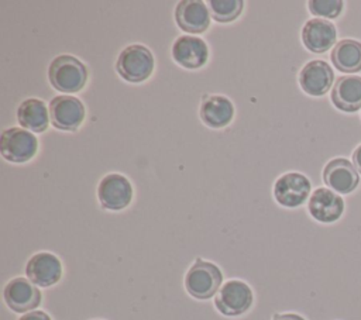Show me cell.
<instances>
[{
	"instance_id": "1",
	"label": "cell",
	"mask_w": 361,
	"mask_h": 320,
	"mask_svg": "<svg viewBox=\"0 0 361 320\" xmlns=\"http://www.w3.org/2000/svg\"><path fill=\"white\" fill-rule=\"evenodd\" d=\"M48 79L54 89L62 93H76L86 85L87 68L72 55H59L49 63Z\"/></svg>"
},
{
	"instance_id": "2",
	"label": "cell",
	"mask_w": 361,
	"mask_h": 320,
	"mask_svg": "<svg viewBox=\"0 0 361 320\" xmlns=\"http://www.w3.org/2000/svg\"><path fill=\"white\" fill-rule=\"evenodd\" d=\"M223 273L217 265L197 258L185 275L186 292L199 300L213 297L221 285Z\"/></svg>"
},
{
	"instance_id": "3",
	"label": "cell",
	"mask_w": 361,
	"mask_h": 320,
	"mask_svg": "<svg viewBox=\"0 0 361 320\" xmlns=\"http://www.w3.org/2000/svg\"><path fill=\"white\" fill-rule=\"evenodd\" d=\"M154 55L141 44H133L126 47L117 56L116 69L118 75L131 83H140L147 80L154 70Z\"/></svg>"
},
{
	"instance_id": "4",
	"label": "cell",
	"mask_w": 361,
	"mask_h": 320,
	"mask_svg": "<svg viewBox=\"0 0 361 320\" xmlns=\"http://www.w3.org/2000/svg\"><path fill=\"white\" fill-rule=\"evenodd\" d=\"M38 151V140L34 133L23 127H10L1 133L0 152L1 156L14 164L30 161Z\"/></svg>"
},
{
	"instance_id": "5",
	"label": "cell",
	"mask_w": 361,
	"mask_h": 320,
	"mask_svg": "<svg viewBox=\"0 0 361 320\" xmlns=\"http://www.w3.org/2000/svg\"><path fill=\"white\" fill-rule=\"evenodd\" d=\"M251 288L238 279L227 281L214 297L216 309L224 316H240L250 310L252 306Z\"/></svg>"
},
{
	"instance_id": "6",
	"label": "cell",
	"mask_w": 361,
	"mask_h": 320,
	"mask_svg": "<svg viewBox=\"0 0 361 320\" xmlns=\"http://www.w3.org/2000/svg\"><path fill=\"white\" fill-rule=\"evenodd\" d=\"M51 124L61 131H75L85 120V106L73 96L61 94L49 101Z\"/></svg>"
},
{
	"instance_id": "7",
	"label": "cell",
	"mask_w": 361,
	"mask_h": 320,
	"mask_svg": "<svg viewBox=\"0 0 361 320\" xmlns=\"http://www.w3.org/2000/svg\"><path fill=\"white\" fill-rule=\"evenodd\" d=\"M310 180L299 172H288L274 183V197L283 207H298L305 203L310 193Z\"/></svg>"
},
{
	"instance_id": "8",
	"label": "cell",
	"mask_w": 361,
	"mask_h": 320,
	"mask_svg": "<svg viewBox=\"0 0 361 320\" xmlns=\"http://www.w3.org/2000/svg\"><path fill=\"white\" fill-rule=\"evenodd\" d=\"M97 197L106 210H123L133 199V186L124 175L109 173L97 186Z\"/></svg>"
},
{
	"instance_id": "9",
	"label": "cell",
	"mask_w": 361,
	"mask_h": 320,
	"mask_svg": "<svg viewBox=\"0 0 361 320\" xmlns=\"http://www.w3.org/2000/svg\"><path fill=\"white\" fill-rule=\"evenodd\" d=\"M6 304L16 313H28L41 303L39 289L27 278L17 276L7 282L3 290Z\"/></svg>"
},
{
	"instance_id": "10",
	"label": "cell",
	"mask_w": 361,
	"mask_h": 320,
	"mask_svg": "<svg viewBox=\"0 0 361 320\" xmlns=\"http://www.w3.org/2000/svg\"><path fill=\"white\" fill-rule=\"evenodd\" d=\"M25 275L34 285L48 288L59 282L62 276V264L59 258L51 252H37L28 259Z\"/></svg>"
},
{
	"instance_id": "11",
	"label": "cell",
	"mask_w": 361,
	"mask_h": 320,
	"mask_svg": "<svg viewBox=\"0 0 361 320\" xmlns=\"http://www.w3.org/2000/svg\"><path fill=\"white\" fill-rule=\"evenodd\" d=\"M334 73L331 66L320 59L307 62L299 72V85L310 96L319 97L329 92L333 85Z\"/></svg>"
},
{
	"instance_id": "12",
	"label": "cell",
	"mask_w": 361,
	"mask_h": 320,
	"mask_svg": "<svg viewBox=\"0 0 361 320\" xmlns=\"http://www.w3.org/2000/svg\"><path fill=\"white\" fill-rule=\"evenodd\" d=\"M172 58L186 69H197L207 62L209 49L203 39L193 35H180L172 45Z\"/></svg>"
},
{
	"instance_id": "13",
	"label": "cell",
	"mask_w": 361,
	"mask_h": 320,
	"mask_svg": "<svg viewBox=\"0 0 361 320\" xmlns=\"http://www.w3.org/2000/svg\"><path fill=\"white\" fill-rule=\"evenodd\" d=\"M323 180L334 192L351 193L360 183V176L354 165L344 158H334L323 169Z\"/></svg>"
},
{
	"instance_id": "14",
	"label": "cell",
	"mask_w": 361,
	"mask_h": 320,
	"mask_svg": "<svg viewBox=\"0 0 361 320\" xmlns=\"http://www.w3.org/2000/svg\"><path fill=\"white\" fill-rule=\"evenodd\" d=\"M307 210L310 216L320 223L337 221L344 211V200L327 187L316 189L309 199Z\"/></svg>"
},
{
	"instance_id": "15",
	"label": "cell",
	"mask_w": 361,
	"mask_h": 320,
	"mask_svg": "<svg viewBox=\"0 0 361 320\" xmlns=\"http://www.w3.org/2000/svg\"><path fill=\"white\" fill-rule=\"evenodd\" d=\"M337 38L336 25L324 18H310L302 28L303 45L314 54L329 51Z\"/></svg>"
},
{
	"instance_id": "16",
	"label": "cell",
	"mask_w": 361,
	"mask_h": 320,
	"mask_svg": "<svg viewBox=\"0 0 361 320\" xmlns=\"http://www.w3.org/2000/svg\"><path fill=\"white\" fill-rule=\"evenodd\" d=\"M175 21L180 30L200 34L210 25V13L200 0H182L176 4Z\"/></svg>"
},
{
	"instance_id": "17",
	"label": "cell",
	"mask_w": 361,
	"mask_h": 320,
	"mask_svg": "<svg viewBox=\"0 0 361 320\" xmlns=\"http://www.w3.org/2000/svg\"><path fill=\"white\" fill-rule=\"evenodd\" d=\"M333 104L347 113L361 109V76L344 75L338 78L331 90Z\"/></svg>"
},
{
	"instance_id": "18",
	"label": "cell",
	"mask_w": 361,
	"mask_h": 320,
	"mask_svg": "<svg viewBox=\"0 0 361 320\" xmlns=\"http://www.w3.org/2000/svg\"><path fill=\"white\" fill-rule=\"evenodd\" d=\"M234 116L231 100L221 94L204 96L200 103V118L210 128H221L230 124Z\"/></svg>"
},
{
	"instance_id": "19",
	"label": "cell",
	"mask_w": 361,
	"mask_h": 320,
	"mask_svg": "<svg viewBox=\"0 0 361 320\" xmlns=\"http://www.w3.org/2000/svg\"><path fill=\"white\" fill-rule=\"evenodd\" d=\"M17 121L31 133H42L51 123L49 109L39 99H27L17 107Z\"/></svg>"
},
{
	"instance_id": "20",
	"label": "cell",
	"mask_w": 361,
	"mask_h": 320,
	"mask_svg": "<svg viewBox=\"0 0 361 320\" xmlns=\"http://www.w3.org/2000/svg\"><path fill=\"white\" fill-rule=\"evenodd\" d=\"M330 59L336 69L345 73H355L361 70V42L355 39H341L338 41Z\"/></svg>"
},
{
	"instance_id": "21",
	"label": "cell",
	"mask_w": 361,
	"mask_h": 320,
	"mask_svg": "<svg viewBox=\"0 0 361 320\" xmlns=\"http://www.w3.org/2000/svg\"><path fill=\"white\" fill-rule=\"evenodd\" d=\"M244 3L241 0H210V14L217 23H230L235 20L243 11Z\"/></svg>"
},
{
	"instance_id": "22",
	"label": "cell",
	"mask_w": 361,
	"mask_h": 320,
	"mask_svg": "<svg viewBox=\"0 0 361 320\" xmlns=\"http://www.w3.org/2000/svg\"><path fill=\"white\" fill-rule=\"evenodd\" d=\"M341 0H310L307 3L309 11L317 18H336L343 11Z\"/></svg>"
},
{
	"instance_id": "23",
	"label": "cell",
	"mask_w": 361,
	"mask_h": 320,
	"mask_svg": "<svg viewBox=\"0 0 361 320\" xmlns=\"http://www.w3.org/2000/svg\"><path fill=\"white\" fill-rule=\"evenodd\" d=\"M18 320H51V317L42 310H32V312L24 313Z\"/></svg>"
},
{
	"instance_id": "24",
	"label": "cell",
	"mask_w": 361,
	"mask_h": 320,
	"mask_svg": "<svg viewBox=\"0 0 361 320\" xmlns=\"http://www.w3.org/2000/svg\"><path fill=\"white\" fill-rule=\"evenodd\" d=\"M353 165L361 173V145H358L353 152Z\"/></svg>"
},
{
	"instance_id": "25",
	"label": "cell",
	"mask_w": 361,
	"mask_h": 320,
	"mask_svg": "<svg viewBox=\"0 0 361 320\" xmlns=\"http://www.w3.org/2000/svg\"><path fill=\"white\" fill-rule=\"evenodd\" d=\"M272 320H305V319L295 313H282V314H275Z\"/></svg>"
}]
</instances>
